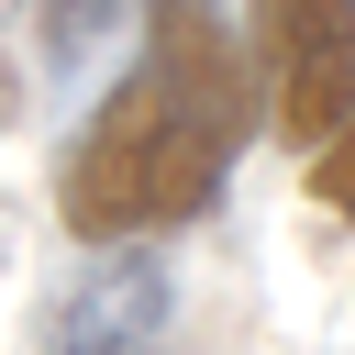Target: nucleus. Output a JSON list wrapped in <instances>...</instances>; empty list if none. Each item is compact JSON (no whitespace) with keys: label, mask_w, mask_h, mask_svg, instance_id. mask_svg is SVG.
Returning <instances> with one entry per match:
<instances>
[{"label":"nucleus","mask_w":355,"mask_h":355,"mask_svg":"<svg viewBox=\"0 0 355 355\" xmlns=\"http://www.w3.org/2000/svg\"><path fill=\"white\" fill-rule=\"evenodd\" d=\"M255 67L222 0H144L133 22V67L111 78V100L67 133L55 155V222L67 244H166L189 233L244 144H255Z\"/></svg>","instance_id":"nucleus-1"},{"label":"nucleus","mask_w":355,"mask_h":355,"mask_svg":"<svg viewBox=\"0 0 355 355\" xmlns=\"http://www.w3.org/2000/svg\"><path fill=\"white\" fill-rule=\"evenodd\" d=\"M233 33L255 67V122L288 155H322L355 111V0H244Z\"/></svg>","instance_id":"nucleus-2"},{"label":"nucleus","mask_w":355,"mask_h":355,"mask_svg":"<svg viewBox=\"0 0 355 355\" xmlns=\"http://www.w3.org/2000/svg\"><path fill=\"white\" fill-rule=\"evenodd\" d=\"M122 22H144V0H44V55L55 67H89Z\"/></svg>","instance_id":"nucleus-4"},{"label":"nucleus","mask_w":355,"mask_h":355,"mask_svg":"<svg viewBox=\"0 0 355 355\" xmlns=\"http://www.w3.org/2000/svg\"><path fill=\"white\" fill-rule=\"evenodd\" d=\"M166 311H178L166 255L100 244V255L44 300V344H55V355H166Z\"/></svg>","instance_id":"nucleus-3"},{"label":"nucleus","mask_w":355,"mask_h":355,"mask_svg":"<svg viewBox=\"0 0 355 355\" xmlns=\"http://www.w3.org/2000/svg\"><path fill=\"white\" fill-rule=\"evenodd\" d=\"M311 211L333 222V233H355V111L333 122V144L311 155Z\"/></svg>","instance_id":"nucleus-5"}]
</instances>
